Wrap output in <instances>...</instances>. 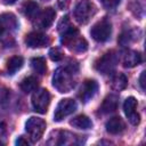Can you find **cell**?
I'll use <instances>...</instances> for the list:
<instances>
[{
	"mask_svg": "<svg viewBox=\"0 0 146 146\" xmlns=\"http://www.w3.org/2000/svg\"><path fill=\"white\" fill-rule=\"evenodd\" d=\"M76 72L78 67H74L73 65L58 67L52 76V86L62 94L70 92L75 86Z\"/></svg>",
	"mask_w": 146,
	"mask_h": 146,
	"instance_id": "1",
	"label": "cell"
},
{
	"mask_svg": "<svg viewBox=\"0 0 146 146\" xmlns=\"http://www.w3.org/2000/svg\"><path fill=\"white\" fill-rule=\"evenodd\" d=\"M96 11L97 9L94 2H91L90 0H80L73 10V15L79 24L84 25L94 17Z\"/></svg>",
	"mask_w": 146,
	"mask_h": 146,
	"instance_id": "2",
	"label": "cell"
},
{
	"mask_svg": "<svg viewBox=\"0 0 146 146\" xmlns=\"http://www.w3.org/2000/svg\"><path fill=\"white\" fill-rule=\"evenodd\" d=\"M117 63H119L117 52L114 50H110L96 60L95 68L102 74H110L115 70Z\"/></svg>",
	"mask_w": 146,
	"mask_h": 146,
	"instance_id": "3",
	"label": "cell"
},
{
	"mask_svg": "<svg viewBox=\"0 0 146 146\" xmlns=\"http://www.w3.org/2000/svg\"><path fill=\"white\" fill-rule=\"evenodd\" d=\"M46 130V122L41 117L31 116L25 123V131L32 143H36L41 139Z\"/></svg>",
	"mask_w": 146,
	"mask_h": 146,
	"instance_id": "4",
	"label": "cell"
},
{
	"mask_svg": "<svg viewBox=\"0 0 146 146\" xmlns=\"http://www.w3.org/2000/svg\"><path fill=\"white\" fill-rule=\"evenodd\" d=\"M92 39L97 42H105L111 38L112 34V23L105 17L98 21L90 30Z\"/></svg>",
	"mask_w": 146,
	"mask_h": 146,
	"instance_id": "5",
	"label": "cell"
},
{
	"mask_svg": "<svg viewBox=\"0 0 146 146\" xmlns=\"http://www.w3.org/2000/svg\"><path fill=\"white\" fill-rule=\"evenodd\" d=\"M32 107L36 113L44 114L50 104V94L47 89H35L32 95Z\"/></svg>",
	"mask_w": 146,
	"mask_h": 146,
	"instance_id": "6",
	"label": "cell"
},
{
	"mask_svg": "<svg viewBox=\"0 0 146 146\" xmlns=\"http://www.w3.org/2000/svg\"><path fill=\"white\" fill-rule=\"evenodd\" d=\"M76 107H78V104L72 98H64V99L59 100V103L57 104V106L55 108L54 121H56V122L62 121L63 119H65L66 116L71 115L73 112H75Z\"/></svg>",
	"mask_w": 146,
	"mask_h": 146,
	"instance_id": "7",
	"label": "cell"
},
{
	"mask_svg": "<svg viewBox=\"0 0 146 146\" xmlns=\"http://www.w3.org/2000/svg\"><path fill=\"white\" fill-rule=\"evenodd\" d=\"M137 99L135 97H128L123 103V111L129 122L133 125H138L140 122V116L137 113Z\"/></svg>",
	"mask_w": 146,
	"mask_h": 146,
	"instance_id": "8",
	"label": "cell"
},
{
	"mask_svg": "<svg viewBox=\"0 0 146 146\" xmlns=\"http://www.w3.org/2000/svg\"><path fill=\"white\" fill-rule=\"evenodd\" d=\"M55 17H56V11L49 7V8L43 9L42 11L40 10V13L33 19V23L39 29H48L54 23Z\"/></svg>",
	"mask_w": 146,
	"mask_h": 146,
	"instance_id": "9",
	"label": "cell"
},
{
	"mask_svg": "<svg viewBox=\"0 0 146 146\" xmlns=\"http://www.w3.org/2000/svg\"><path fill=\"white\" fill-rule=\"evenodd\" d=\"M25 44L30 48H42L50 44V39L41 32H31L25 36Z\"/></svg>",
	"mask_w": 146,
	"mask_h": 146,
	"instance_id": "10",
	"label": "cell"
},
{
	"mask_svg": "<svg viewBox=\"0 0 146 146\" xmlns=\"http://www.w3.org/2000/svg\"><path fill=\"white\" fill-rule=\"evenodd\" d=\"M98 91V83L95 80H86L79 91V98L81 99V102L83 103H88L90 99H92L95 97V95Z\"/></svg>",
	"mask_w": 146,
	"mask_h": 146,
	"instance_id": "11",
	"label": "cell"
},
{
	"mask_svg": "<svg viewBox=\"0 0 146 146\" xmlns=\"http://www.w3.org/2000/svg\"><path fill=\"white\" fill-rule=\"evenodd\" d=\"M64 46H66L71 51L74 52H83L88 49V42L83 36L80 35V33L71 38L68 41H66Z\"/></svg>",
	"mask_w": 146,
	"mask_h": 146,
	"instance_id": "12",
	"label": "cell"
},
{
	"mask_svg": "<svg viewBox=\"0 0 146 146\" xmlns=\"http://www.w3.org/2000/svg\"><path fill=\"white\" fill-rule=\"evenodd\" d=\"M117 106H119V96L111 94L104 98L102 105L99 106V112L102 114H110L115 112L117 110Z\"/></svg>",
	"mask_w": 146,
	"mask_h": 146,
	"instance_id": "13",
	"label": "cell"
},
{
	"mask_svg": "<svg viewBox=\"0 0 146 146\" xmlns=\"http://www.w3.org/2000/svg\"><path fill=\"white\" fill-rule=\"evenodd\" d=\"M143 62V57L139 51L136 50H128L124 55H123V59H122V65L125 68H131L135 67L137 65H139Z\"/></svg>",
	"mask_w": 146,
	"mask_h": 146,
	"instance_id": "14",
	"label": "cell"
},
{
	"mask_svg": "<svg viewBox=\"0 0 146 146\" xmlns=\"http://www.w3.org/2000/svg\"><path fill=\"white\" fill-rule=\"evenodd\" d=\"M0 25L3 31H15L18 27V21L11 13H5L0 15Z\"/></svg>",
	"mask_w": 146,
	"mask_h": 146,
	"instance_id": "15",
	"label": "cell"
},
{
	"mask_svg": "<svg viewBox=\"0 0 146 146\" xmlns=\"http://www.w3.org/2000/svg\"><path fill=\"white\" fill-rule=\"evenodd\" d=\"M106 131L111 135L121 133L125 129V123L120 116H114L106 122Z\"/></svg>",
	"mask_w": 146,
	"mask_h": 146,
	"instance_id": "16",
	"label": "cell"
},
{
	"mask_svg": "<svg viewBox=\"0 0 146 146\" xmlns=\"http://www.w3.org/2000/svg\"><path fill=\"white\" fill-rule=\"evenodd\" d=\"M21 10L24 14V16H26L31 21H33L36 17V15L40 13L39 5L35 1H33V0H26V1H24L23 5H22V7H21Z\"/></svg>",
	"mask_w": 146,
	"mask_h": 146,
	"instance_id": "17",
	"label": "cell"
},
{
	"mask_svg": "<svg viewBox=\"0 0 146 146\" xmlns=\"http://www.w3.org/2000/svg\"><path fill=\"white\" fill-rule=\"evenodd\" d=\"M128 8L133 16L141 19L145 15V9H146L145 0H130L128 3Z\"/></svg>",
	"mask_w": 146,
	"mask_h": 146,
	"instance_id": "18",
	"label": "cell"
},
{
	"mask_svg": "<svg viewBox=\"0 0 146 146\" xmlns=\"http://www.w3.org/2000/svg\"><path fill=\"white\" fill-rule=\"evenodd\" d=\"M70 124H71L73 128H75V129H82V130H87V129L92 128V122H91V120H90L87 115H83V114H80V115L74 116V117L70 121Z\"/></svg>",
	"mask_w": 146,
	"mask_h": 146,
	"instance_id": "19",
	"label": "cell"
},
{
	"mask_svg": "<svg viewBox=\"0 0 146 146\" xmlns=\"http://www.w3.org/2000/svg\"><path fill=\"white\" fill-rule=\"evenodd\" d=\"M31 68L39 75H43L47 72V63L43 57H34L31 59Z\"/></svg>",
	"mask_w": 146,
	"mask_h": 146,
	"instance_id": "20",
	"label": "cell"
},
{
	"mask_svg": "<svg viewBox=\"0 0 146 146\" xmlns=\"http://www.w3.org/2000/svg\"><path fill=\"white\" fill-rule=\"evenodd\" d=\"M23 64H24L23 57H21V56H13L7 62V72H8V74H10V75L15 74L18 70L22 68Z\"/></svg>",
	"mask_w": 146,
	"mask_h": 146,
	"instance_id": "21",
	"label": "cell"
},
{
	"mask_svg": "<svg viewBox=\"0 0 146 146\" xmlns=\"http://www.w3.org/2000/svg\"><path fill=\"white\" fill-rule=\"evenodd\" d=\"M128 84V79L123 73H117L112 78L111 87L115 91H121L123 90Z\"/></svg>",
	"mask_w": 146,
	"mask_h": 146,
	"instance_id": "22",
	"label": "cell"
},
{
	"mask_svg": "<svg viewBox=\"0 0 146 146\" xmlns=\"http://www.w3.org/2000/svg\"><path fill=\"white\" fill-rule=\"evenodd\" d=\"M38 84H39V82H38V79H36V78H34V76H27V78H24V79L21 81L19 88H21L24 92L29 94V92L34 91V90L38 88Z\"/></svg>",
	"mask_w": 146,
	"mask_h": 146,
	"instance_id": "23",
	"label": "cell"
},
{
	"mask_svg": "<svg viewBox=\"0 0 146 146\" xmlns=\"http://www.w3.org/2000/svg\"><path fill=\"white\" fill-rule=\"evenodd\" d=\"M58 137V140H55L54 144H57V145H66V144H72V143H75L74 140L78 139V137L71 132H67V131H56L55 132Z\"/></svg>",
	"mask_w": 146,
	"mask_h": 146,
	"instance_id": "24",
	"label": "cell"
},
{
	"mask_svg": "<svg viewBox=\"0 0 146 146\" xmlns=\"http://www.w3.org/2000/svg\"><path fill=\"white\" fill-rule=\"evenodd\" d=\"M136 39H138V38L136 36V33H135L132 30H127V31H123V32L121 33V35L119 36L117 42H119L121 46H127V44H129L130 42L135 41Z\"/></svg>",
	"mask_w": 146,
	"mask_h": 146,
	"instance_id": "25",
	"label": "cell"
},
{
	"mask_svg": "<svg viewBox=\"0 0 146 146\" xmlns=\"http://www.w3.org/2000/svg\"><path fill=\"white\" fill-rule=\"evenodd\" d=\"M49 57H50V59L54 60V62H59V60L64 57V54H63V51H62L60 48L55 47V48H51V49L49 50Z\"/></svg>",
	"mask_w": 146,
	"mask_h": 146,
	"instance_id": "26",
	"label": "cell"
},
{
	"mask_svg": "<svg viewBox=\"0 0 146 146\" xmlns=\"http://www.w3.org/2000/svg\"><path fill=\"white\" fill-rule=\"evenodd\" d=\"M99 2L102 3V6L106 9H112L115 8L120 5L121 0H99Z\"/></svg>",
	"mask_w": 146,
	"mask_h": 146,
	"instance_id": "27",
	"label": "cell"
},
{
	"mask_svg": "<svg viewBox=\"0 0 146 146\" xmlns=\"http://www.w3.org/2000/svg\"><path fill=\"white\" fill-rule=\"evenodd\" d=\"M70 3H71V0H57V6H58V8L60 10L67 9Z\"/></svg>",
	"mask_w": 146,
	"mask_h": 146,
	"instance_id": "28",
	"label": "cell"
},
{
	"mask_svg": "<svg viewBox=\"0 0 146 146\" xmlns=\"http://www.w3.org/2000/svg\"><path fill=\"white\" fill-rule=\"evenodd\" d=\"M15 144L19 146V145H29L30 143L27 141V139H24V137H18V139H16Z\"/></svg>",
	"mask_w": 146,
	"mask_h": 146,
	"instance_id": "29",
	"label": "cell"
},
{
	"mask_svg": "<svg viewBox=\"0 0 146 146\" xmlns=\"http://www.w3.org/2000/svg\"><path fill=\"white\" fill-rule=\"evenodd\" d=\"M144 78H145V72H141L140 78H139V84H140L141 90H145V82H144Z\"/></svg>",
	"mask_w": 146,
	"mask_h": 146,
	"instance_id": "30",
	"label": "cell"
},
{
	"mask_svg": "<svg viewBox=\"0 0 146 146\" xmlns=\"http://www.w3.org/2000/svg\"><path fill=\"white\" fill-rule=\"evenodd\" d=\"M2 1H3L5 5H13V3H15L17 0H2Z\"/></svg>",
	"mask_w": 146,
	"mask_h": 146,
	"instance_id": "31",
	"label": "cell"
}]
</instances>
